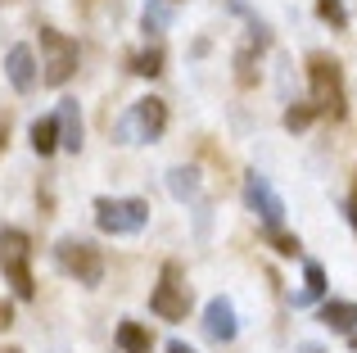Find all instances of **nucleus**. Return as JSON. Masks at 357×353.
<instances>
[{
	"mask_svg": "<svg viewBox=\"0 0 357 353\" xmlns=\"http://www.w3.org/2000/svg\"><path fill=\"white\" fill-rule=\"evenodd\" d=\"M118 349L122 353H154V336L140 322H118Z\"/></svg>",
	"mask_w": 357,
	"mask_h": 353,
	"instance_id": "4468645a",
	"label": "nucleus"
},
{
	"mask_svg": "<svg viewBox=\"0 0 357 353\" xmlns=\"http://www.w3.org/2000/svg\"><path fill=\"white\" fill-rule=\"evenodd\" d=\"M204 331H208V340H218V345H231L240 331L236 322V308H231V299H208V308H204Z\"/></svg>",
	"mask_w": 357,
	"mask_h": 353,
	"instance_id": "9d476101",
	"label": "nucleus"
},
{
	"mask_svg": "<svg viewBox=\"0 0 357 353\" xmlns=\"http://www.w3.org/2000/svg\"><path fill=\"white\" fill-rule=\"evenodd\" d=\"M321 322H326L331 331L353 336V326H357V299H326V303H321Z\"/></svg>",
	"mask_w": 357,
	"mask_h": 353,
	"instance_id": "f8f14e48",
	"label": "nucleus"
},
{
	"mask_svg": "<svg viewBox=\"0 0 357 353\" xmlns=\"http://www.w3.org/2000/svg\"><path fill=\"white\" fill-rule=\"evenodd\" d=\"M167 353H199V349H190L185 340H172V345H167Z\"/></svg>",
	"mask_w": 357,
	"mask_h": 353,
	"instance_id": "393cba45",
	"label": "nucleus"
},
{
	"mask_svg": "<svg viewBox=\"0 0 357 353\" xmlns=\"http://www.w3.org/2000/svg\"><path fill=\"white\" fill-rule=\"evenodd\" d=\"M5 77H9V87L23 91V96L36 87V82H41V68H36L32 45H14V50L5 54Z\"/></svg>",
	"mask_w": 357,
	"mask_h": 353,
	"instance_id": "1a4fd4ad",
	"label": "nucleus"
},
{
	"mask_svg": "<svg viewBox=\"0 0 357 353\" xmlns=\"http://www.w3.org/2000/svg\"><path fill=\"white\" fill-rule=\"evenodd\" d=\"M262 240H267L276 254H285V258H294L298 249H303V245H298V236H289V231H280V227H262Z\"/></svg>",
	"mask_w": 357,
	"mask_h": 353,
	"instance_id": "6ab92c4d",
	"label": "nucleus"
},
{
	"mask_svg": "<svg viewBox=\"0 0 357 353\" xmlns=\"http://www.w3.org/2000/svg\"><path fill=\"white\" fill-rule=\"evenodd\" d=\"M54 263L77 285H100V276H105V254H100L91 240H77V236H63L59 245H54Z\"/></svg>",
	"mask_w": 357,
	"mask_h": 353,
	"instance_id": "423d86ee",
	"label": "nucleus"
},
{
	"mask_svg": "<svg viewBox=\"0 0 357 353\" xmlns=\"http://www.w3.org/2000/svg\"><path fill=\"white\" fill-rule=\"evenodd\" d=\"M303 353H321V349H312V345H307V349H303Z\"/></svg>",
	"mask_w": 357,
	"mask_h": 353,
	"instance_id": "bb28decb",
	"label": "nucleus"
},
{
	"mask_svg": "<svg viewBox=\"0 0 357 353\" xmlns=\"http://www.w3.org/2000/svg\"><path fill=\"white\" fill-rule=\"evenodd\" d=\"M326 299V267L321 263H303V290L294 294V308H307V303Z\"/></svg>",
	"mask_w": 357,
	"mask_h": 353,
	"instance_id": "ddd939ff",
	"label": "nucleus"
},
{
	"mask_svg": "<svg viewBox=\"0 0 357 353\" xmlns=\"http://www.w3.org/2000/svg\"><path fill=\"white\" fill-rule=\"evenodd\" d=\"M167 190H172L176 200H195V195H199V172L195 168H172L167 172Z\"/></svg>",
	"mask_w": 357,
	"mask_h": 353,
	"instance_id": "f3484780",
	"label": "nucleus"
},
{
	"mask_svg": "<svg viewBox=\"0 0 357 353\" xmlns=\"http://www.w3.org/2000/svg\"><path fill=\"white\" fill-rule=\"evenodd\" d=\"M149 222V204L136 195H100L96 200V227L105 236H136Z\"/></svg>",
	"mask_w": 357,
	"mask_h": 353,
	"instance_id": "f03ea898",
	"label": "nucleus"
},
{
	"mask_svg": "<svg viewBox=\"0 0 357 353\" xmlns=\"http://www.w3.org/2000/svg\"><path fill=\"white\" fill-rule=\"evenodd\" d=\"M27 258H32V240H27V231L0 227V263H5V281L14 285L18 299H32V294H36V281H32V272H27Z\"/></svg>",
	"mask_w": 357,
	"mask_h": 353,
	"instance_id": "7ed1b4c3",
	"label": "nucleus"
},
{
	"mask_svg": "<svg viewBox=\"0 0 357 353\" xmlns=\"http://www.w3.org/2000/svg\"><path fill=\"white\" fill-rule=\"evenodd\" d=\"M73 73H77V41L59 27H41V82L63 87Z\"/></svg>",
	"mask_w": 357,
	"mask_h": 353,
	"instance_id": "39448f33",
	"label": "nucleus"
},
{
	"mask_svg": "<svg viewBox=\"0 0 357 353\" xmlns=\"http://www.w3.org/2000/svg\"><path fill=\"white\" fill-rule=\"evenodd\" d=\"M32 150L41 154V159L59 150V123H54V118H36L32 123Z\"/></svg>",
	"mask_w": 357,
	"mask_h": 353,
	"instance_id": "dca6fc26",
	"label": "nucleus"
},
{
	"mask_svg": "<svg viewBox=\"0 0 357 353\" xmlns=\"http://www.w3.org/2000/svg\"><path fill=\"white\" fill-rule=\"evenodd\" d=\"M307 82H312V109H317V114L344 118V109H349V91H344L340 59H331V54H312V59H307Z\"/></svg>",
	"mask_w": 357,
	"mask_h": 353,
	"instance_id": "f257e3e1",
	"label": "nucleus"
},
{
	"mask_svg": "<svg viewBox=\"0 0 357 353\" xmlns=\"http://www.w3.org/2000/svg\"><path fill=\"white\" fill-rule=\"evenodd\" d=\"M244 204H249V213L262 218V227H280V218H285V204L262 172H244Z\"/></svg>",
	"mask_w": 357,
	"mask_h": 353,
	"instance_id": "6e6552de",
	"label": "nucleus"
},
{
	"mask_svg": "<svg viewBox=\"0 0 357 353\" xmlns=\"http://www.w3.org/2000/svg\"><path fill=\"white\" fill-rule=\"evenodd\" d=\"M149 313L163 322H185V313H190V285L181 276V263H163V276H158L154 294H149Z\"/></svg>",
	"mask_w": 357,
	"mask_h": 353,
	"instance_id": "0eeeda50",
	"label": "nucleus"
},
{
	"mask_svg": "<svg viewBox=\"0 0 357 353\" xmlns=\"http://www.w3.org/2000/svg\"><path fill=\"white\" fill-rule=\"evenodd\" d=\"M9 326H14V303L0 299V331H9Z\"/></svg>",
	"mask_w": 357,
	"mask_h": 353,
	"instance_id": "5701e85b",
	"label": "nucleus"
},
{
	"mask_svg": "<svg viewBox=\"0 0 357 353\" xmlns=\"http://www.w3.org/2000/svg\"><path fill=\"white\" fill-rule=\"evenodd\" d=\"M167 23H172V9H167V0H149L145 14H140V27H145V32H163Z\"/></svg>",
	"mask_w": 357,
	"mask_h": 353,
	"instance_id": "a211bd4d",
	"label": "nucleus"
},
{
	"mask_svg": "<svg viewBox=\"0 0 357 353\" xmlns=\"http://www.w3.org/2000/svg\"><path fill=\"white\" fill-rule=\"evenodd\" d=\"M344 218H349V227L357 231V200H349V204H344Z\"/></svg>",
	"mask_w": 357,
	"mask_h": 353,
	"instance_id": "b1692460",
	"label": "nucleus"
},
{
	"mask_svg": "<svg viewBox=\"0 0 357 353\" xmlns=\"http://www.w3.org/2000/svg\"><path fill=\"white\" fill-rule=\"evenodd\" d=\"M236 77H240V87H253V82H258V73H253V45H244L236 54Z\"/></svg>",
	"mask_w": 357,
	"mask_h": 353,
	"instance_id": "4be33fe9",
	"label": "nucleus"
},
{
	"mask_svg": "<svg viewBox=\"0 0 357 353\" xmlns=\"http://www.w3.org/2000/svg\"><path fill=\"white\" fill-rule=\"evenodd\" d=\"M349 345H353V349H357V331H353V336H349Z\"/></svg>",
	"mask_w": 357,
	"mask_h": 353,
	"instance_id": "a878e982",
	"label": "nucleus"
},
{
	"mask_svg": "<svg viewBox=\"0 0 357 353\" xmlns=\"http://www.w3.org/2000/svg\"><path fill=\"white\" fill-rule=\"evenodd\" d=\"M54 123H59V145L68 154L82 150V114H77V100H63L59 114H54Z\"/></svg>",
	"mask_w": 357,
	"mask_h": 353,
	"instance_id": "9b49d317",
	"label": "nucleus"
},
{
	"mask_svg": "<svg viewBox=\"0 0 357 353\" xmlns=\"http://www.w3.org/2000/svg\"><path fill=\"white\" fill-rule=\"evenodd\" d=\"M127 68L136 73V77H158V73H163V45H145V50H136L127 59Z\"/></svg>",
	"mask_w": 357,
	"mask_h": 353,
	"instance_id": "2eb2a0df",
	"label": "nucleus"
},
{
	"mask_svg": "<svg viewBox=\"0 0 357 353\" xmlns=\"http://www.w3.org/2000/svg\"><path fill=\"white\" fill-rule=\"evenodd\" d=\"M317 118V109H312V100L307 105H294V109H285V132H303L307 123Z\"/></svg>",
	"mask_w": 357,
	"mask_h": 353,
	"instance_id": "412c9836",
	"label": "nucleus"
},
{
	"mask_svg": "<svg viewBox=\"0 0 357 353\" xmlns=\"http://www.w3.org/2000/svg\"><path fill=\"white\" fill-rule=\"evenodd\" d=\"M317 18H321V23H331L335 32H344V27H349V9H344V0H317Z\"/></svg>",
	"mask_w": 357,
	"mask_h": 353,
	"instance_id": "aec40b11",
	"label": "nucleus"
},
{
	"mask_svg": "<svg viewBox=\"0 0 357 353\" xmlns=\"http://www.w3.org/2000/svg\"><path fill=\"white\" fill-rule=\"evenodd\" d=\"M163 132H167V105L158 96L136 100V105L127 109V118L118 123L122 145H149V141H158Z\"/></svg>",
	"mask_w": 357,
	"mask_h": 353,
	"instance_id": "20e7f679",
	"label": "nucleus"
}]
</instances>
